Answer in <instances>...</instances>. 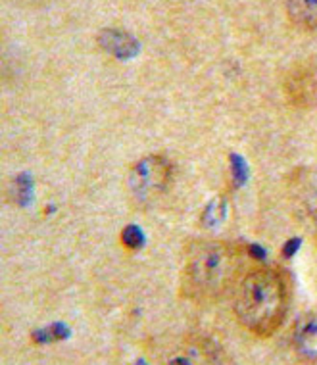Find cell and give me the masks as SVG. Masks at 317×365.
Instances as JSON below:
<instances>
[{
	"label": "cell",
	"instance_id": "1",
	"mask_svg": "<svg viewBox=\"0 0 317 365\" xmlns=\"http://www.w3.org/2000/svg\"><path fill=\"white\" fill-rule=\"evenodd\" d=\"M291 306V283L279 267L258 265L242 271L233 289V314L242 331L271 339L285 325Z\"/></svg>",
	"mask_w": 317,
	"mask_h": 365
},
{
	"label": "cell",
	"instance_id": "2",
	"mask_svg": "<svg viewBox=\"0 0 317 365\" xmlns=\"http://www.w3.org/2000/svg\"><path fill=\"white\" fill-rule=\"evenodd\" d=\"M241 250L225 240H197L189 245L181 271V296L197 306L219 302L241 279Z\"/></svg>",
	"mask_w": 317,
	"mask_h": 365
},
{
	"label": "cell",
	"instance_id": "3",
	"mask_svg": "<svg viewBox=\"0 0 317 365\" xmlns=\"http://www.w3.org/2000/svg\"><path fill=\"white\" fill-rule=\"evenodd\" d=\"M173 164L162 154H148L137 160L127 173V192L135 208L148 210L170 190Z\"/></svg>",
	"mask_w": 317,
	"mask_h": 365
},
{
	"label": "cell",
	"instance_id": "4",
	"mask_svg": "<svg viewBox=\"0 0 317 365\" xmlns=\"http://www.w3.org/2000/svg\"><path fill=\"white\" fill-rule=\"evenodd\" d=\"M286 196L317 242V168H296L291 171L286 177Z\"/></svg>",
	"mask_w": 317,
	"mask_h": 365
},
{
	"label": "cell",
	"instance_id": "5",
	"mask_svg": "<svg viewBox=\"0 0 317 365\" xmlns=\"http://www.w3.org/2000/svg\"><path fill=\"white\" fill-rule=\"evenodd\" d=\"M292 348L300 361L317 364V309L300 317L292 329Z\"/></svg>",
	"mask_w": 317,
	"mask_h": 365
},
{
	"label": "cell",
	"instance_id": "6",
	"mask_svg": "<svg viewBox=\"0 0 317 365\" xmlns=\"http://www.w3.org/2000/svg\"><path fill=\"white\" fill-rule=\"evenodd\" d=\"M285 95L294 108H310L317 96L316 76L308 68H294L286 76Z\"/></svg>",
	"mask_w": 317,
	"mask_h": 365
},
{
	"label": "cell",
	"instance_id": "7",
	"mask_svg": "<svg viewBox=\"0 0 317 365\" xmlns=\"http://www.w3.org/2000/svg\"><path fill=\"white\" fill-rule=\"evenodd\" d=\"M98 43L104 51L121 60L135 56L139 52V43L129 33L120 29H104L98 37Z\"/></svg>",
	"mask_w": 317,
	"mask_h": 365
},
{
	"label": "cell",
	"instance_id": "8",
	"mask_svg": "<svg viewBox=\"0 0 317 365\" xmlns=\"http://www.w3.org/2000/svg\"><path fill=\"white\" fill-rule=\"evenodd\" d=\"M286 16L292 26L304 31L317 29V0H286Z\"/></svg>",
	"mask_w": 317,
	"mask_h": 365
}]
</instances>
